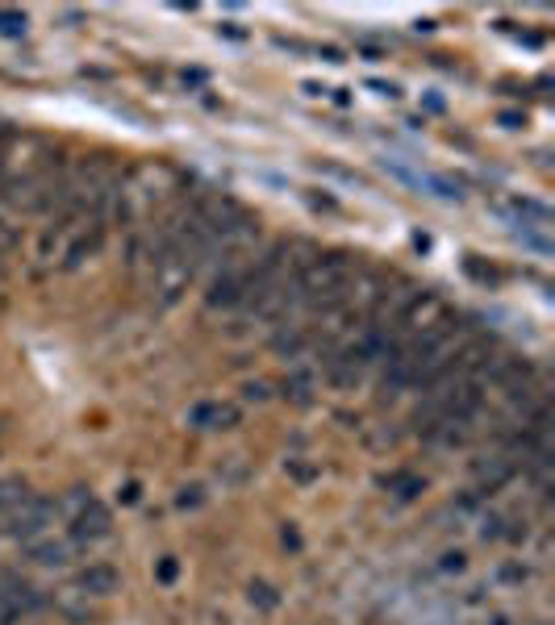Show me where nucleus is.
I'll list each match as a JSON object with an SVG mask.
<instances>
[{
	"mask_svg": "<svg viewBox=\"0 0 555 625\" xmlns=\"http://www.w3.org/2000/svg\"><path fill=\"white\" fill-rule=\"evenodd\" d=\"M355 280V263L346 255H313L301 271H297V288L306 304H339L346 301V288Z\"/></svg>",
	"mask_w": 555,
	"mask_h": 625,
	"instance_id": "nucleus-1",
	"label": "nucleus"
},
{
	"mask_svg": "<svg viewBox=\"0 0 555 625\" xmlns=\"http://www.w3.org/2000/svg\"><path fill=\"white\" fill-rule=\"evenodd\" d=\"M0 521H4V534H9V538H18V542H34V538H42V534L58 521V500L30 493L21 505H13V509L4 513Z\"/></svg>",
	"mask_w": 555,
	"mask_h": 625,
	"instance_id": "nucleus-2",
	"label": "nucleus"
},
{
	"mask_svg": "<svg viewBox=\"0 0 555 625\" xmlns=\"http://www.w3.org/2000/svg\"><path fill=\"white\" fill-rule=\"evenodd\" d=\"M109 534H114V517H109V509L93 496V500L72 517V542H76V547H93V542L109 538Z\"/></svg>",
	"mask_w": 555,
	"mask_h": 625,
	"instance_id": "nucleus-3",
	"label": "nucleus"
},
{
	"mask_svg": "<svg viewBox=\"0 0 555 625\" xmlns=\"http://www.w3.org/2000/svg\"><path fill=\"white\" fill-rule=\"evenodd\" d=\"M243 280H247V271H238V267H222V276L210 284L205 304H210V309H234V304L243 301Z\"/></svg>",
	"mask_w": 555,
	"mask_h": 625,
	"instance_id": "nucleus-4",
	"label": "nucleus"
},
{
	"mask_svg": "<svg viewBox=\"0 0 555 625\" xmlns=\"http://www.w3.org/2000/svg\"><path fill=\"white\" fill-rule=\"evenodd\" d=\"M76 588L84 596H100V601H105V596H114L117 588H121V575H117L109 563H88V568L76 575Z\"/></svg>",
	"mask_w": 555,
	"mask_h": 625,
	"instance_id": "nucleus-5",
	"label": "nucleus"
},
{
	"mask_svg": "<svg viewBox=\"0 0 555 625\" xmlns=\"http://www.w3.org/2000/svg\"><path fill=\"white\" fill-rule=\"evenodd\" d=\"M192 425L196 430H234L238 425V409L222 405V400H205V405L192 409Z\"/></svg>",
	"mask_w": 555,
	"mask_h": 625,
	"instance_id": "nucleus-6",
	"label": "nucleus"
},
{
	"mask_svg": "<svg viewBox=\"0 0 555 625\" xmlns=\"http://www.w3.org/2000/svg\"><path fill=\"white\" fill-rule=\"evenodd\" d=\"M76 554V542H55V538H34L30 542V559L39 568H67Z\"/></svg>",
	"mask_w": 555,
	"mask_h": 625,
	"instance_id": "nucleus-7",
	"label": "nucleus"
},
{
	"mask_svg": "<svg viewBox=\"0 0 555 625\" xmlns=\"http://www.w3.org/2000/svg\"><path fill=\"white\" fill-rule=\"evenodd\" d=\"M55 608L63 613V617H67V622H79V625L93 622V596H84L76 584L58 588V592H55Z\"/></svg>",
	"mask_w": 555,
	"mask_h": 625,
	"instance_id": "nucleus-8",
	"label": "nucleus"
},
{
	"mask_svg": "<svg viewBox=\"0 0 555 625\" xmlns=\"http://www.w3.org/2000/svg\"><path fill=\"white\" fill-rule=\"evenodd\" d=\"M25 496H30L25 479H18V475H4V479H0V517L13 509V505H21Z\"/></svg>",
	"mask_w": 555,
	"mask_h": 625,
	"instance_id": "nucleus-9",
	"label": "nucleus"
},
{
	"mask_svg": "<svg viewBox=\"0 0 555 625\" xmlns=\"http://www.w3.org/2000/svg\"><path fill=\"white\" fill-rule=\"evenodd\" d=\"M25 34V13L21 9H0V39H21Z\"/></svg>",
	"mask_w": 555,
	"mask_h": 625,
	"instance_id": "nucleus-10",
	"label": "nucleus"
},
{
	"mask_svg": "<svg viewBox=\"0 0 555 625\" xmlns=\"http://www.w3.org/2000/svg\"><path fill=\"white\" fill-rule=\"evenodd\" d=\"M88 500H93V493H88V488H72V493L58 500V517H67V521H72V517H76V513L84 509Z\"/></svg>",
	"mask_w": 555,
	"mask_h": 625,
	"instance_id": "nucleus-11",
	"label": "nucleus"
},
{
	"mask_svg": "<svg viewBox=\"0 0 555 625\" xmlns=\"http://www.w3.org/2000/svg\"><path fill=\"white\" fill-rule=\"evenodd\" d=\"M96 243H100V234H93V238H79L76 247L67 250V267H79V263H84V255H93Z\"/></svg>",
	"mask_w": 555,
	"mask_h": 625,
	"instance_id": "nucleus-12",
	"label": "nucleus"
},
{
	"mask_svg": "<svg viewBox=\"0 0 555 625\" xmlns=\"http://www.w3.org/2000/svg\"><path fill=\"white\" fill-rule=\"evenodd\" d=\"M526 575H531V571L522 568V563H505V568L498 571L501 584H526Z\"/></svg>",
	"mask_w": 555,
	"mask_h": 625,
	"instance_id": "nucleus-13",
	"label": "nucleus"
},
{
	"mask_svg": "<svg viewBox=\"0 0 555 625\" xmlns=\"http://www.w3.org/2000/svg\"><path fill=\"white\" fill-rule=\"evenodd\" d=\"M463 568H468V559H463V550H447V554H442V559H439V571H447V575H451V571L460 575Z\"/></svg>",
	"mask_w": 555,
	"mask_h": 625,
	"instance_id": "nucleus-14",
	"label": "nucleus"
},
{
	"mask_svg": "<svg viewBox=\"0 0 555 625\" xmlns=\"http://www.w3.org/2000/svg\"><path fill=\"white\" fill-rule=\"evenodd\" d=\"M250 601H259L264 608L276 605V596H271V588H268V584H250Z\"/></svg>",
	"mask_w": 555,
	"mask_h": 625,
	"instance_id": "nucleus-15",
	"label": "nucleus"
},
{
	"mask_svg": "<svg viewBox=\"0 0 555 625\" xmlns=\"http://www.w3.org/2000/svg\"><path fill=\"white\" fill-rule=\"evenodd\" d=\"M159 580H163V584H172V580H175V559H163V563H159Z\"/></svg>",
	"mask_w": 555,
	"mask_h": 625,
	"instance_id": "nucleus-16",
	"label": "nucleus"
},
{
	"mask_svg": "<svg viewBox=\"0 0 555 625\" xmlns=\"http://www.w3.org/2000/svg\"><path fill=\"white\" fill-rule=\"evenodd\" d=\"M484 625H510V617H501V613H498V617H489Z\"/></svg>",
	"mask_w": 555,
	"mask_h": 625,
	"instance_id": "nucleus-17",
	"label": "nucleus"
}]
</instances>
